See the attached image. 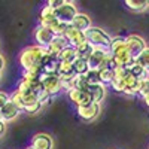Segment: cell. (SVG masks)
I'll return each instance as SVG.
<instances>
[{"mask_svg": "<svg viewBox=\"0 0 149 149\" xmlns=\"http://www.w3.org/2000/svg\"><path fill=\"white\" fill-rule=\"evenodd\" d=\"M31 148H34V149H52V137L46 133H37L31 137Z\"/></svg>", "mask_w": 149, "mask_h": 149, "instance_id": "7c38bea8", "label": "cell"}, {"mask_svg": "<svg viewBox=\"0 0 149 149\" xmlns=\"http://www.w3.org/2000/svg\"><path fill=\"white\" fill-rule=\"evenodd\" d=\"M78 8L76 5H74L73 2H66L64 0V3L61 5L58 9H55V17L60 22H63V24H67V26H70L73 18L78 15Z\"/></svg>", "mask_w": 149, "mask_h": 149, "instance_id": "3957f363", "label": "cell"}, {"mask_svg": "<svg viewBox=\"0 0 149 149\" xmlns=\"http://www.w3.org/2000/svg\"><path fill=\"white\" fill-rule=\"evenodd\" d=\"M66 46H69V45H67V42L64 40V37H63V36H55V39L46 46V51H48V54H51V55H54V57H58L60 52L63 51Z\"/></svg>", "mask_w": 149, "mask_h": 149, "instance_id": "2e32d148", "label": "cell"}, {"mask_svg": "<svg viewBox=\"0 0 149 149\" xmlns=\"http://www.w3.org/2000/svg\"><path fill=\"white\" fill-rule=\"evenodd\" d=\"M69 98H70V102L76 106V107H82V106H86V104H90L93 103L91 100V95L88 91H82V90H70L67 93Z\"/></svg>", "mask_w": 149, "mask_h": 149, "instance_id": "30bf717a", "label": "cell"}, {"mask_svg": "<svg viewBox=\"0 0 149 149\" xmlns=\"http://www.w3.org/2000/svg\"><path fill=\"white\" fill-rule=\"evenodd\" d=\"M3 67H5V58H3L2 55H0V73H2Z\"/></svg>", "mask_w": 149, "mask_h": 149, "instance_id": "1f68e13d", "label": "cell"}, {"mask_svg": "<svg viewBox=\"0 0 149 149\" xmlns=\"http://www.w3.org/2000/svg\"><path fill=\"white\" fill-rule=\"evenodd\" d=\"M85 39L94 48H104V49H107L112 42V37L109 36V33H106L100 27H94V26H91L85 31Z\"/></svg>", "mask_w": 149, "mask_h": 149, "instance_id": "7a4b0ae2", "label": "cell"}, {"mask_svg": "<svg viewBox=\"0 0 149 149\" xmlns=\"http://www.w3.org/2000/svg\"><path fill=\"white\" fill-rule=\"evenodd\" d=\"M78 110V115L82 121H86V122H91L94 121L98 113H100V104L97 103H90L86 106H82V107H76Z\"/></svg>", "mask_w": 149, "mask_h": 149, "instance_id": "9c48e42d", "label": "cell"}, {"mask_svg": "<svg viewBox=\"0 0 149 149\" xmlns=\"http://www.w3.org/2000/svg\"><path fill=\"white\" fill-rule=\"evenodd\" d=\"M46 54H48L46 48H42V46L36 45V43L30 45L27 48H24L19 52V66L24 69V72L36 70V69L43 70L42 61H43Z\"/></svg>", "mask_w": 149, "mask_h": 149, "instance_id": "6da1fadb", "label": "cell"}, {"mask_svg": "<svg viewBox=\"0 0 149 149\" xmlns=\"http://www.w3.org/2000/svg\"><path fill=\"white\" fill-rule=\"evenodd\" d=\"M57 58H58V61H63V63H73V61L78 58L76 57V49L72 48V46H66Z\"/></svg>", "mask_w": 149, "mask_h": 149, "instance_id": "d6986e66", "label": "cell"}, {"mask_svg": "<svg viewBox=\"0 0 149 149\" xmlns=\"http://www.w3.org/2000/svg\"><path fill=\"white\" fill-rule=\"evenodd\" d=\"M63 37H64V40L67 42V45L72 46V48H74V49H76L79 45H82L84 42H86L85 33L76 30V29L72 27V26L67 27V30H66V33L63 34Z\"/></svg>", "mask_w": 149, "mask_h": 149, "instance_id": "ba28073f", "label": "cell"}, {"mask_svg": "<svg viewBox=\"0 0 149 149\" xmlns=\"http://www.w3.org/2000/svg\"><path fill=\"white\" fill-rule=\"evenodd\" d=\"M40 82L43 85V90L51 97L63 91V85H61V81L58 78V73H51V74L43 73L40 78Z\"/></svg>", "mask_w": 149, "mask_h": 149, "instance_id": "277c9868", "label": "cell"}, {"mask_svg": "<svg viewBox=\"0 0 149 149\" xmlns=\"http://www.w3.org/2000/svg\"><path fill=\"white\" fill-rule=\"evenodd\" d=\"M136 61H137V63H139V64H140V66L149 73V46L145 49V51H143L137 58H136Z\"/></svg>", "mask_w": 149, "mask_h": 149, "instance_id": "484cf974", "label": "cell"}, {"mask_svg": "<svg viewBox=\"0 0 149 149\" xmlns=\"http://www.w3.org/2000/svg\"><path fill=\"white\" fill-rule=\"evenodd\" d=\"M125 6L133 12H143L149 5L146 0H125Z\"/></svg>", "mask_w": 149, "mask_h": 149, "instance_id": "7402d4cb", "label": "cell"}, {"mask_svg": "<svg viewBox=\"0 0 149 149\" xmlns=\"http://www.w3.org/2000/svg\"><path fill=\"white\" fill-rule=\"evenodd\" d=\"M63 3H64V0H49V2H48V6L52 8V9L55 10V9H58Z\"/></svg>", "mask_w": 149, "mask_h": 149, "instance_id": "f546056e", "label": "cell"}, {"mask_svg": "<svg viewBox=\"0 0 149 149\" xmlns=\"http://www.w3.org/2000/svg\"><path fill=\"white\" fill-rule=\"evenodd\" d=\"M143 102H145V103H146V106L149 107V94H148L146 97H143Z\"/></svg>", "mask_w": 149, "mask_h": 149, "instance_id": "d6a6232c", "label": "cell"}, {"mask_svg": "<svg viewBox=\"0 0 149 149\" xmlns=\"http://www.w3.org/2000/svg\"><path fill=\"white\" fill-rule=\"evenodd\" d=\"M67 24H63V22H60L58 26H57V29L54 30V33H55V36H63L64 33H66V30H67Z\"/></svg>", "mask_w": 149, "mask_h": 149, "instance_id": "83f0119b", "label": "cell"}, {"mask_svg": "<svg viewBox=\"0 0 149 149\" xmlns=\"http://www.w3.org/2000/svg\"><path fill=\"white\" fill-rule=\"evenodd\" d=\"M72 85H73V88H72V90H82V91H88V88H90V84L86 82L85 76H74V78H73Z\"/></svg>", "mask_w": 149, "mask_h": 149, "instance_id": "cb8c5ba5", "label": "cell"}, {"mask_svg": "<svg viewBox=\"0 0 149 149\" xmlns=\"http://www.w3.org/2000/svg\"><path fill=\"white\" fill-rule=\"evenodd\" d=\"M148 94H149V78L139 82V95L146 97Z\"/></svg>", "mask_w": 149, "mask_h": 149, "instance_id": "4316f807", "label": "cell"}, {"mask_svg": "<svg viewBox=\"0 0 149 149\" xmlns=\"http://www.w3.org/2000/svg\"><path fill=\"white\" fill-rule=\"evenodd\" d=\"M88 93H90V95H91V100H93V103L100 104V103L104 100V97H106V85H103V84L90 85Z\"/></svg>", "mask_w": 149, "mask_h": 149, "instance_id": "9a60e30c", "label": "cell"}, {"mask_svg": "<svg viewBox=\"0 0 149 149\" xmlns=\"http://www.w3.org/2000/svg\"><path fill=\"white\" fill-rule=\"evenodd\" d=\"M5 130H6V124H5L3 121H0V137H2V136H3Z\"/></svg>", "mask_w": 149, "mask_h": 149, "instance_id": "4dcf8cb0", "label": "cell"}, {"mask_svg": "<svg viewBox=\"0 0 149 149\" xmlns=\"http://www.w3.org/2000/svg\"><path fill=\"white\" fill-rule=\"evenodd\" d=\"M125 43H127V48H128V51H130V54H131V57L134 60L148 48L146 40L143 39L142 36H139V34H130V36H127L125 37Z\"/></svg>", "mask_w": 149, "mask_h": 149, "instance_id": "5b68a950", "label": "cell"}, {"mask_svg": "<svg viewBox=\"0 0 149 149\" xmlns=\"http://www.w3.org/2000/svg\"><path fill=\"white\" fill-rule=\"evenodd\" d=\"M98 73H100V82L103 85H110V82L115 78L113 69H102V70H98Z\"/></svg>", "mask_w": 149, "mask_h": 149, "instance_id": "603a6c76", "label": "cell"}, {"mask_svg": "<svg viewBox=\"0 0 149 149\" xmlns=\"http://www.w3.org/2000/svg\"><path fill=\"white\" fill-rule=\"evenodd\" d=\"M0 78H2V73H0Z\"/></svg>", "mask_w": 149, "mask_h": 149, "instance_id": "e575fe53", "label": "cell"}, {"mask_svg": "<svg viewBox=\"0 0 149 149\" xmlns=\"http://www.w3.org/2000/svg\"><path fill=\"white\" fill-rule=\"evenodd\" d=\"M60 24V21L57 19L55 17V10L52 8H49L48 5L43 6L40 9V14H39V26L42 27H48V29H51L52 31L57 29V26Z\"/></svg>", "mask_w": 149, "mask_h": 149, "instance_id": "8992f818", "label": "cell"}, {"mask_svg": "<svg viewBox=\"0 0 149 149\" xmlns=\"http://www.w3.org/2000/svg\"><path fill=\"white\" fill-rule=\"evenodd\" d=\"M109 55V49H104V48H94L93 49V54L90 55V58L86 60L88 61V66L90 69H97L100 67V64L103 63V60Z\"/></svg>", "mask_w": 149, "mask_h": 149, "instance_id": "8fae6325", "label": "cell"}, {"mask_svg": "<svg viewBox=\"0 0 149 149\" xmlns=\"http://www.w3.org/2000/svg\"><path fill=\"white\" fill-rule=\"evenodd\" d=\"M26 149H34V148H31V146H29V148H26Z\"/></svg>", "mask_w": 149, "mask_h": 149, "instance_id": "836d02e7", "label": "cell"}, {"mask_svg": "<svg viewBox=\"0 0 149 149\" xmlns=\"http://www.w3.org/2000/svg\"><path fill=\"white\" fill-rule=\"evenodd\" d=\"M55 39V33L48 29V27H42V26H37L34 30V40L36 45H39L42 48H46L49 43Z\"/></svg>", "mask_w": 149, "mask_h": 149, "instance_id": "52a82bcc", "label": "cell"}, {"mask_svg": "<svg viewBox=\"0 0 149 149\" xmlns=\"http://www.w3.org/2000/svg\"><path fill=\"white\" fill-rule=\"evenodd\" d=\"M85 79L90 85H97V84H102L100 82V73H98L97 69H90L88 72L85 73Z\"/></svg>", "mask_w": 149, "mask_h": 149, "instance_id": "d4e9b609", "label": "cell"}, {"mask_svg": "<svg viewBox=\"0 0 149 149\" xmlns=\"http://www.w3.org/2000/svg\"><path fill=\"white\" fill-rule=\"evenodd\" d=\"M19 112H21V110L9 100L2 109H0V119H2L5 124H6V122H10V121H14V119L19 115Z\"/></svg>", "mask_w": 149, "mask_h": 149, "instance_id": "4fadbf2b", "label": "cell"}, {"mask_svg": "<svg viewBox=\"0 0 149 149\" xmlns=\"http://www.w3.org/2000/svg\"><path fill=\"white\" fill-rule=\"evenodd\" d=\"M128 72H130V74H131V76L133 78H136V79H139V81H143V79H146L148 78V72L137 63V61H133V63L128 66Z\"/></svg>", "mask_w": 149, "mask_h": 149, "instance_id": "ac0fdd59", "label": "cell"}, {"mask_svg": "<svg viewBox=\"0 0 149 149\" xmlns=\"http://www.w3.org/2000/svg\"><path fill=\"white\" fill-rule=\"evenodd\" d=\"M8 102H9V94L5 93V91H0V109H2Z\"/></svg>", "mask_w": 149, "mask_h": 149, "instance_id": "f1b7e54d", "label": "cell"}, {"mask_svg": "<svg viewBox=\"0 0 149 149\" xmlns=\"http://www.w3.org/2000/svg\"><path fill=\"white\" fill-rule=\"evenodd\" d=\"M93 49H94V46H93L91 43L84 42L82 45H79V46L76 48V57H78V58H82V60H88L90 55L93 54Z\"/></svg>", "mask_w": 149, "mask_h": 149, "instance_id": "44dd1931", "label": "cell"}, {"mask_svg": "<svg viewBox=\"0 0 149 149\" xmlns=\"http://www.w3.org/2000/svg\"><path fill=\"white\" fill-rule=\"evenodd\" d=\"M70 26L74 27L76 30H79V31H84L85 33L86 30L91 27V18H90V15L84 14V12H78V15L73 18Z\"/></svg>", "mask_w": 149, "mask_h": 149, "instance_id": "5bb4252c", "label": "cell"}, {"mask_svg": "<svg viewBox=\"0 0 149 149\" xmlns=\"http://www.w3.org/2000/svg\"><path fill=\"white\" fill-rule=\"evenodd\" d=\"M122 81H124V93L125 94H128V95L139 94V82H140L139 79L133 78L131 74H127L125 78H122Z\"/></svg>", "mask_w": 149, "mask_h": 149, "instance_id": "e0dca14e", "label": "cell"}, {"mask_svg": "<svg viewBox=\"0 0 149 149\" xmlns=\"http://www.w3.org/2000/svg\"><path fill=\"white\" fill-rule=\"evenodd\" d=\"M73 72L76 76H85V73L90 70V66H88V61L86 60H82V58H76L73 61Z\"/></svg>", "mask_w": 149, "mask_h": 149, "instance_id": "ffe728a7", "label": "cell"}]
</instances>
